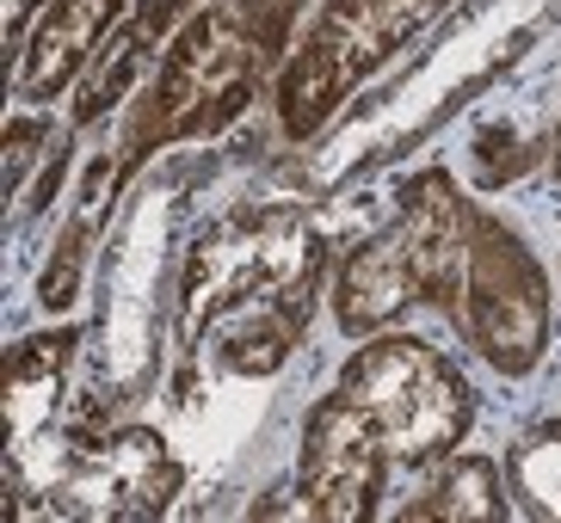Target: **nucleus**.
<instances>
[{"label": "nucleus", "mask_w": 561, "mask_h": 523, "mask_svg": "<svg viewBox=\"0 0 561 523\" xmlns=\"http://www.w3.org/2000/svg\"><path fill=\"white\" fill-rule=\"evenodd\" d=\"M321 259H328V241L302 204H234V210H222L185 246L180 283H173V351L192 363L198 345L241 314H309Z\"/></svg>", "instance_id": "obj_1"}, {"label": "nucleus", "mask_w": 561, "mask_h": 523, "mask_svg": "<svg viewBox=\"0 0 561 523\" xmlns=\"http://www.w3.org/2000/svg\"><path fill=\"white\" fill-rule=\"evenodd\" d=\"M290 19L260 7V0H210L185 19L173 44H167L154 86L136 98L130 136H124V173L180 142H204V136L229 130L234 117L253 105L272 56L284 49Z\"/></svg>", "instance_id": "obj_2"}, {"label": "nucleus", "mask_w": 561, "mask_h": 523, "mask_svg": "<svg viewBox=\"0 0 561 523\" xmlns=\"http://www.w3.org/2000/svg\"><path fill=\"white\" fill-rule=\"evenodd\" d=\"M476 210L462 185L445 166H420L396 191V210L382 229H370L346 253L340 278H333V321L352 339H370L408 309H438L450 314L469 259V229Z\"/></svg>", "instance_id": "obj_3"}, {"label": "nucleus", "mask_w": 561, "mask_h": 523, "mask_svg": "<svg viewBox=\"0 0 561 523\" xmlns=\"http://www.w3.org/2000/svg\"><path fill=\"white\" fill-rule=\"evenodd\" d=\"M333 394L408 475H426L432 462H445L476 426V388L457 370V358L413 333H370L340 363Z\"/></svg>", "instance_id": "obj_4"}, {"label": "nucleus", "mask_w": 561, "mask_h": 523, "mask_svg": "<svg viewBox=\"0 0 561 523\" xmlns=\"http://www.w3.org/2000/svg\"><path fill=\"white\" fill-rule=\"evenodd\" d=\"M450 0H328L297 56L278 74V124L290 142H309L340 117L352 93L377 74L413 32H426Z\"/></svg>", "instance_id": "obj_5"}, {"label": "nucleus", "mask_w": 561, "mask_h": 523, "mask_svg": "<svg viewBox=\"0 0 561 523\" xmlns=\"http://www.w3.org/2000/svg\"><path fill=\"white\" fill-rule=\"evenodd\" d=\"M445 321L494 376L512 382L530 376L549 351V278L525 234L506 229L494 210H476L462 283Z\"/></svg>", "instance_id": "obj_6"}, {"label": "nucleus", "mask_w": 561, "mask_h": 523, "mask_svg": "<svg viewBox=\"0 0 561 523\" xmlns=\"http://www.w3.org/2000/svg\"><path fill=\"white\" fill-rule=\"evenodd\" d=\"M185 487V462L167 450L154 426H112L100 438H75L44 480L50 518L87 523H142L167 518Z\"/></svg>", "instance_id": "obj_7"}, {"label": "nucleus", "mask_w": 561, "mask_h": 523, "mask_svg": "<svg viewBox=\"0 0 561 523\" xmlns=\"http://www.w3.org/2000/svg\"><path fill=\"white\" fill-rule=\"evenodd\" d=\"M396 462L382 456V443L358 426V412L340 394H321L302 412V443H297V499L290 518H321V523H364L382 518Z\"/></svg>", "instance_id": "obj_8"}, {"label": "nucleus", "mask_w": 561, "mask_h": 523, "mask_svg": "<svg viewBox=\"0 0 561 523\" xmlns=\"http://www.w3.org/2000/svg\"><path fill=\"white\" fill-rule=\"evenodd\" d=\"M124 7H130V0H50V7L37 13L25 49H19V74H13L19 105L56 98L62 86L81 81V68L93 62L100 44L124 25Z\"/></svg>", "instance_id": "obj_9"}, {"label": "nucleus", "mask_w": 561, "mask_h": 523, "mask_svg": "<svg viewBox=\"0 0 561 523\" xmlns=\"http://www.w3.org/2000/svg\"><path fill=\"white\" fill-rule=\"evenodd\" d=\"M75 351H81V333H75V327L25 333V339H13V351H7L0 412H7V462H13V480L25 475L32 443L50 438V419H56V407H62Z\"/></svg>", "instance_id": "obj_10"}, {"label": "nucleus", "mask_w": 561, "mask_h": 523, "mask_svg": "<svg viewBox=\"0 0 561 523\" xmlns=\"http://www.w3.org/2000/svg\"><path fill=\"white\" fill-rule=\"evenodd\" d=\"M396 518H408V523H432V518L500 523V518H512L506 468H494L488 456H469V450H450L445 462H432L426 480L396 505Z\"/></svg>", "instance_id": "obj_11"}, {"label": "nucleus", "mask_w": 561, "mask_h": 523, "mask_svg": "<svg viewBox=\"0 0 561 523\" xmlns=\"http://www.w3.org/2000/svg\"><path fill=\"white\" fill-rule=\"evenodd\" d=\"M124 179H130L124 161H100L93 173H87L81 210L62 222V234H56V246H50V265H44V278H37V302H44V314H62V309L81 302L87 265H93V246H100V229H105V216H112V197H117Z\"/></svg>", "instance_id": "obj_12"}, {"label": "nucleus", "mask_w": 561, "mask_h": 523, "mask_svg": "<svg viewBox=\"0 0 561 523\" xmlns=\"http://www.w3.org/2000/svg\"><path fill=\"white\" fill-rule=\"evenodd\" d=\"M506 492H512L518 518L561 523V407L537 412L506 443Z\"/></svg>", "instance_id": "obj_13"}, {"label": "nucleus", "mask_w": 561, "mask_h": 523, "mask_svg": "<svg viewBox=\"0 0 561 523\" xmlns=\"http://www.w3.org/2000/svg\"><path fill=\"white\" fill-rule=\"evenodd\" d=\"M50 148H56L50 117L25 112V105L7 117V142H0V154H7V204L25 197V173H32V161H37V154H50Z\"/></svg>", "instance_id": "obj_14"}, {"label": "nucleus", "mask_w": 561, "mask_h": 523, "mask_svg": "<svg viewBox=\"0 0 561 523\" xmlns=\"http://www.w3.org/2000/svg\"><path fill=\"white\" fill-rule=\"evenodd\" d=\"M44 7H50V0H7V37H13V49H25V37H32Z\"/></svg>", "instance_id": "obj_15"}, {"label": "nucleus", "mask_w": 561, "mask_h": 523, "mask_svg": "<svg viewBox=\"0 0 561 523\" xmlns=\"http://www.w3.org/2000/svg\"><path fill=\"white\" fill-rule=\"evenodd\" d=\"M180 13H185V0H149V7H142V19L154 25V37H161V32H167V25H173Z\"/></svg>", "instance_id": "obj_16"}, {"label": "nucleus", "mask_w": 561, "mask_h": 523, "mask_svg": "<svg viewBox=\"0 0 561 523\" xmlns=\"http://www.w3.org/2000/svg\"><path fill=\"white\" fill-rule=\"evenodd\" d=\"M549 185H561V124H556V142H549Z\"/></svg>", "instance_id": "obj_17"}]
</instances>
